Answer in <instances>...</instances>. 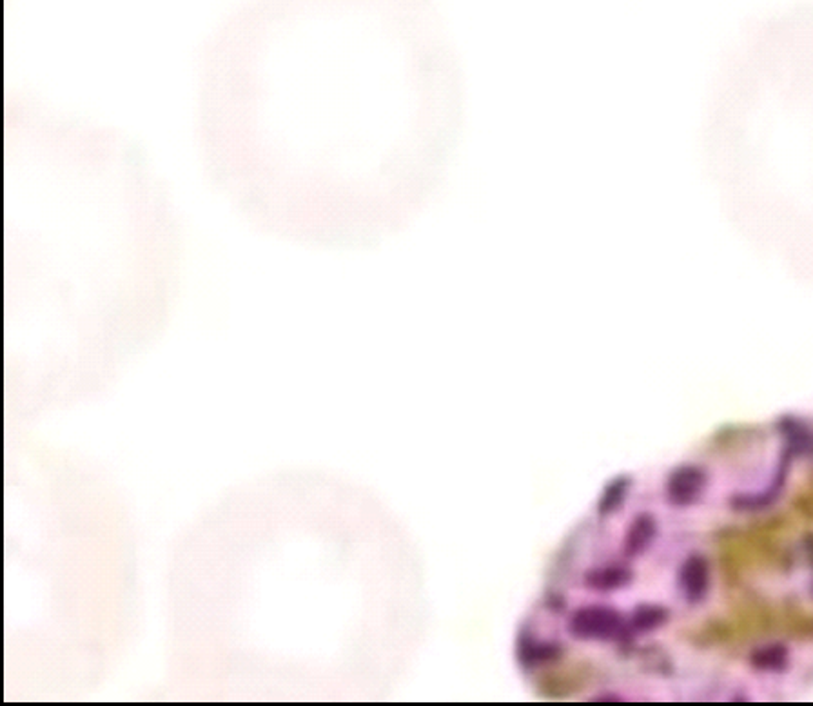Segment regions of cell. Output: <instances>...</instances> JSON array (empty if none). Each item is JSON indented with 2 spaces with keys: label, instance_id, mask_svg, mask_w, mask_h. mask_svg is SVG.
Listing matches in <instances>:
<instances>
[{
  "label": "cell",
  "instance_id": "5",
  "mask_svg": "<svg viewBox=\"0 0 813 706\" xmlns=\"http://www.w3.org/2000/svg\"><path fill=\"white\" fill-rule=\"evenodd\" d=\"M792 460H794V454L784 447L772 485H768L765 491L761 492L735 494V496H732V500H730V507L737 510V512H759V510H765L775 505V503L779 501V498H781L784 487H786V480H788V474H790Z\"/></svg>",
  "mask_w": 813,
  "mask_h": 706
},
{
  "label": "cell",
  "instance_id": "2",
  "mask_svg": "<svg viewBox=\"0 0 813 706\" xmlns=\"http://www.w3.org/2000/svg\"><path fill=\"white\" fill-rule=\"evenodd\" d=\"M184 229L146 151L33 93L6 95L4 265L11 324L66 347L133 342L180 282Z\"/></svg>",
  "mask_w": 813,
  "mask_h": 706
},
{
  "label": "cell",
  "instance_id": "9",
  "mask_svg": "<svg viewBox=\"0 0 813 706\" xmlns=\"http://www.w3.org/2000/svg\"><path fill=\"white\" fill-rule=\"evenodd\" d=\"M812 594H813V587H812Z\"/></svg>",
  "mask_w": 813,
  "mask_h": 706
},
{
  "label": "cell",
  "instance_id": "6",
  "mask_svg": "<svg viewBox=\"0 0 813 706\" xmlns=\"http://www.w3.org/2000/svg\"><path fill=\"white\" fill-rule=\"evenodd\" d=\"M777 429L786 440V449L794 456H813V429L797 416H783Z\"/></svg>",
  "mask_w": 813,
  "mask_h": 706
},
{
  "label": "cell",
  "instance_id": "4",
  "mask_svg": "<svg viewBox=\"0 0 813 706\" xmlns=\"http://www.w3.org/2000/svg\"><path fill=\"white\" fill-rule=\"evenodd\" d=\"M677 592L690 607L705 603L712 587V569L705 554H690L677 570Z\"/></svg>",
  "mask_w": 813,
  "mask_h": 706
},
{
  "label": "cell",
  "instance_id": "3",
  "mask_svg": "<svg viewBox=\"0 0 813 706\" xmlns=\"http://www.w3.org/2000/svg\"><path fill=\"white\" fill-rule=\"evenodd\" d=\"M708 485V474L699 465H679L668 476L665 485L667 501L676 509H686L696 505L703 498Z\"/></svg>",
  "mask_w": 813,
  "mask_h": 706
},
{
  "label": "cell",
  "instance_id": "8",
  "mask_svg": "<svg viewBox=\"0 0 813 706\" xmlns=\"http://www.w3.org/2000/svg\"><path fill=\"white\" fill-rule=\"evenodd\" d=\"M804 550H806V554H808V558H810V563L813 565V534L806 536V540H804Z\"/></svg>",
  "mask_w": 813,
  "mask_h": 706
},
{
  "label": "cell",
  "instance_id": "7",
  "mask_svg": "<svg viewBox=\"0 0 813 706\" xmlns=\"http://www.w3.org/2000/svg\"><path fill=\"white\" fill-rule=\"evenodd\" d=\"M750 665L757 672L783 674L790 667V650L783 643H768L750 654Z\"/></svg>",
  "mask_w": 813,
  "mask_h": 706
},
{
  "label": "cell",
  "instance_id": "1",
  "mask_svg": "<svg viewBox=\"0 0 813 706\" xmlns=\"http://www.w3.org/2000/svg\"><path fill=\"white\" fill-rule=\"evenodd\" d=\"M467 73L431 17L329 11L255 22L196 69L207 178L260 235L369 251L447 195Z\"/></svg>",
  "mask_w": 813,
  "mask_h": 706
}]
</instances>
